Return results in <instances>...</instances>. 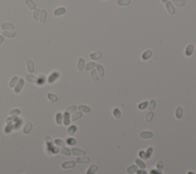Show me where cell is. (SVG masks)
<instances>
[{
	"instance_id": "6da1fadb",
	"label": "cell",
	"mask_w": 196,
	"mask_h": 174,
	"mask_svg": "<svg viewBox=\"0 0 196 174\" xmlns=\"http://www.w3.org/2000/svg\"><path fill=\"white\" fill-rule=\"evenodd\" d=\"M140 137L142 139L149 140V139H151L153 138L154 134L152 131H142L140 133Z\"/></svg>"
},
{
	"instance_id": "7a4b0ae2",
	"label": "cell",
	"mask_w": 196,
	"mask_h": 174,
	"mask_svg": "<svg viewBox=\"0 0 196 174\" xmlns=\"http://www.w3.org/2000/svg\"><path fill=\"white\" fill-rule=\"evenodd\" d=\"M0 28L3 31H14L15 30V25L12 23L10 22H3L1 24Z\"/></svg>"
},
{
	"instance_id": "3957f363",
	"label": "cell",
	"mask_w": 196,
	"mask_h": 174,
	"mask_svg": "<svg viewBox=\"0 0 196 174\" xmlns=\"http://www.w3.org/2000/svg\"><path fill=\"white\" fill-rule=\"evenodd\" d=\"M59 77H60V73L58 71H54L50 74V76L48 77V82L49 83H54Z\"/></svg>"
},
{
	"instance_id": "277c9868",
	"label": "cell",
	"mask_w": 196,
	"mask_h": 174,
	"mask_svg": "<svg viewBox=\"0 0 196 174\" xmlns=\"http://www.w3.org/2000/svg\"><path fill=\"white\" fill-rule=\"evenodd\" d=\"M71 153L73 154V155L74 156H79V157H84L86 156L87 153H86L85 151L81 150V149L77 148V147H73L71 149Z\"/></svg>"
},
{
	"instance_id": "5b68a950",
	"label": "cell",
	"mask_w": 196,
	"mask_h": 174,
	"mask_svg": "<svg viewBox=\"0 0 196 174\" xmlns=\"http://www.w3.org/2000/svg\"><path fill=\"white\" fill-rule=\"evenodd\" d=\"M24 85V80L23 79H22V78L19 79V80L17 83L16 86L14 87V92L16 93H19L21 92V90L22 89Z\"/></svg>"
},
{
	"instance_id": "8992f818",
	"label": "cell",
	"mask_w": 196,
	"mask_h": 174,
	"mask_svg": "<svg viewBox=\"0 0 196 174\" xmlns=\"http://www.w3.org/2000/svg\"><path fill=\"white\" fill-rule=\"evenodd\" d=\"M90 161V159L89 157L87 156H84V157H78L76 159V163L79 164H88Z\"/></svg>"
},
{
	"instance_id": "52a82bcc",
	"label": "cell",
	"mask_w": 196,
	"mask_h": 174,
	"mask_svg": "<svg viewBox=\"0 0 196 174\" xmlns=\"http://www.w3.org/2000/svg\"><path fill=\"white\" fill-rule=\"evenodd\" d=\"M66 13V8L64 7H58L55 8L53 11V14L55 16H60Z\"/></svg>"
},
{
	"instance_id": "ba28073f",
	"label": "cell",
	"mask_w": 196,
	"mask_h": 174,
	"mask_svg": "<svg viewBox=\"0 0 196 174\" xmlns=\"http://www.w3.org/2000/svg\"><path fill=\"white\" fill-rule=\"evenodd\" d=\"M47 11L45 9H41L40 10V15H39V21L42 24H45L47 21Z\"/></svg>"
},
{
	"instance_id": "9c48e42d",
	"label": "cell",
	"mask_w": 196,
	"mask_h": 174,
	"mask_svg": "<svg viewBox=\"0 0 196 174\" xmlns=\"http://www.w3.org/2000/svg\"><path fill=\"white\" fill-rule=\"evenodd\" d=\"M76 164V162L74 160H70V161H65L62 164H61V167L64 169H70L72 167H74Z\"/></svg>"
},
{
	"instance_id": "30bf717a",
	"label": "cell",
	"mask_w": 196,
	"mask_h": 174,
	"mask_svg": "<svg viewBox=\"0 0 196 174\" xmlns=\"http://www.w3.org/2000/svg\"><path fill=\"white\" fill-rule=\"evenodd\" d=\"M2 36L6 37L8 38H13L16 34V32L15 31H3L2 32Z\"/></svg>"
},
{
	"instance_id": "8fae6325",
	"label": "cell",
	"mask_w": 196,
	"mask_h": 174,
	"mask_svg": "<svg viewBox=\"0 0 196 174\" xmlns=\"http://www.w3.org/2000/svg\"><path fill=\"white\" fill-rule=\"evenodd\" d=\"M24 3H26V5H27V7L30 9V10H34L37 8V5L36 4L34 3V2L33 1V0H26L24 1Z\"/></svg>"
},
{
	"instance_id": "7c38bea8",
	"label": "cell",
	"mask_w": 196,
	"mask_h": 174,
	"mask_svg": "<svg viewBox=\"0 0 196 174\" xmlns=\"http://www.w3.org/2000/svg\"><path fill=\"white\" fill-rule=\"evenodd\" d=\"M26 64H27V70H28V73H34V65L33 61L32 60H28Z\"/></svg>"
},
{
	"instance_id": "4fadbf2b",
	"label": "cell",
	"mask_w": 196,
	"mask_h": 174,
	"mask_svg": "<svg viewBox=\"0 0 196 174\" xmlns=\"http://www.w3.org/2000/svg\"><path fill=\"white\" fill-rule=\"evenodd\" d=\"M32 123L30 122V121H28L26 124V125H24V128L23 129V132L24 134H29L31 130L32 129Z\"/></svg>"
},
{
	"instance_id": "5bb4252c",
	"label": "cell",
	"mask_w": 196,
	"mask_h": 174,
	"mask_svg": "<svg viewBox=\"0 0 196 174\" xmlns=\"http://www.w3.org/2000/svg\"><path fill=\"white\" fill-rule=\"evenodd\" d=\"M97 170H98V167L96 164H91L89 167L88 170H87V174H95Z\"/></svg>"
},
{
	"instance_id": "9a60e30c",
	"label": "cell",
	"mask_w": 196,
	"mask_h": 174,
	"mask_svg": "<svg viewBox=\"0 0 196 174\" xmlns=\"http://www.w3.org/2000/svg\"><path fill=\"white\" fill-rule=\"evenodd\" d=\"M78 108L81 111V112L83 111V112L87 113V114L90 113V111H91V109H90V107H88V106H87V105H80L78 107Z\"/></svg>"
},
{
	"instance_id": "2e32d148",
	"label": "cell",
	"mask_w": 196,
	"mask_h": 174,
	"mask_svg": "<svg viewBox=\"0 0 196 174\" xmlns=\"http://www.w3.org/2000/svg\"><path fill=\"white\" fill-rule=\"evenodd\" d=\"M176 117L177 119H181L183 116V109L182 107L178 106L177 107V108L176 109Z\"/></svg>"
},
{
	"instance_id": "e0dca14e",
	"label": "cell",
	"mask_w": 196,
	"mask_h": 174,
	"mask_svg": "<svg viewBox=\"0 0 196 174\" xmlns=\"http://www.w3.org/2000/svg\"><path fill=\"white\" fill-rule=\"evenodd\" d=\"M18 80H19V78L17 76H15V77H12V79L9 82V87L10 88H14V87L16 86L17 83L18 82Z\"/></svg>"
},
{
	"instance_id": "ac0fdd59",
	"label": "cell",
	"mask_w": 196,
	"mask_h": 174,
	"mask_svg": "<svg viewBox=\"0 0 196 174\" xmlns=\"http://www.w3.org/2000/svg\"><path fill=\"white\" fill-rule=\"evenodd\" d=\"M135 163H136V164L140 168V169H143L145 170L146 166V164L143 162V161L141 160V159H139V158H136V160H135Z\"/></svg>"
},
{
	"instance_id": "d6986e66",
	"label": "cell",
	"mask_w": 196,
	"mask_h": 174,
	"mask_svg": "<svg viewBox=\"0 0 196 174\" xmlns=\"http://www.w3.org/2000/svg\"><path fill=\"white\" fill-rule=\"evenodd\" d=\"M37 78L35 76L32 75V74H28L26 76V80L28 82V83H37Z\"/></svg>"
},
{
	"instance_id": "ffe728a7",
	"label": "cell",
	"mask_w": 196,
	"mask_h": 174,
	"mask_svg": "<svg viewBox=\"0 0 196 174\" xmlns=\"http://www.w3.org/2000/svg\"><path fill=\"white\" fill-rule=\"evenodd\" d=\"M45 141H46L48 147L49 148V150H52V148L54 147V142H53V140L52 139L51 137H48V136L46 137Z\"/></svg>"
},
{
	"instance_id": "44dd1931",
	"label": "cell",
	"mask_w": 196,
	"mask_h": 174,
	"mask_svg": "<svg viewBox=\"0 0 196 174\" xmlns=\"http://www.w3.org/2000/svg\"><path fill=\"white\" fill-rule=\"evenodd\" d=\"M85 67V60L83 58H79L78 62V70L81 71L84 70Z\"/></svg>"
},
{
	"instance_id": "7402d4cb",
	"label": "cell",
	"mask_w": 196,
	"mask_h": 174,
	"mask_svg": "<svg viewBox=\"0 0 196 174\" xmlns=\"http://www.w3.org/2000/svg\"><path fill=\"white\" fill-rule=\"evenodd\" d=\"M138 170V167L136 165H130V167H127L126 169V173L128 174H132L135 172H136V170Z\"/></svg>"
},
{
	"instance_id": "603a6c76",
	"label": "cell",
	"mask_w": 196,
	"mask_h": 174,
	"mask_svg": "<svg viewBox=\"0 0 196 174\" xmlns=\"http://www.w3.org/2000/svg\"><path fill=\"white\" fill-rule=\"evenodd\" d=\"M83 115V113L81 112V111H77V112H74V114H72V115L70 116V118L72 121H76L78 119H79L80 118H81Z\"/></svg>"
},
{
	"instance_id": "cb8c5ba5",
	"label": "cell",
	"mask_w": 196,
	"mask_h": 174,
	"mask_svg": "<svg viewBox=\"0 0 196 174\" xmlns=\"http://www.w3.org/2000/svg\"><path fill=\"white\" fill-rule=\"evenodd\" d=\"M63 122H64V125H66V126L70 125V114H68L67 112H64V117H63Z\"/></svg>"
},
{
	"instance_id": "d4e9b609",
	"label": "cell",
	"mask_w": 196,
	"mask_h": 174,
	"mask_svg": "<svg viewBox=\"0 0 196 174\" xmlns=\"http://www.w3.org/2000/svg\"><path fill=\"white\" fill-rule=\"evenodd\" d=\"M77 126L76 125H70L69 128H68V135H70V136H72V135H74L75 134V132L77 131Z\"/></svg>"
},
{
	"instance_id": "484cf974",
	"label": "cell",
	"mask_w": 196,
	"mask_h": 174,
	"mask_svg": "<svg viewBox=\"0 0 196 174\" xmlns=\"http://www.w3.org/2000/svg\"><path fill=\"white\" fill-rule=\"evenodd\" d=\"M55 120H56V122H57L58 125H62V123H63V115H62V114L60 113V112L57 113L56 117H55Z\"/></svg>"
},
{
	"instance_id": "4316f807",
	"label": "cell",
	"mask_w": 196,
	"mask_h": 174,
	"mask_svg": "<svg viewBox=\"0 0 196 174\" xmlns=\"http://www.w3.org/2000/svg\"><path fill=\"white\" fill-rule=\"evenodd\" d=\"M60 152L63 155H65V156H68V157L70 156V154H71L70 150H69L68 148H67V147H63L62 148H61L60 150Z\"/></svg>"
},
{
	"instance_id": "83f0119b",
	"label": "cell",
	"mask_w": 196,
	"mask_h": 174,
	"mask_svg": "<svg viewBox=\"0 0 196 174\" xmlns=\"http://www.w3.org/2000/svg\"><path fill=\"white\" fill-rule=\"evenodd\" d=\"M39 15H40V9L37 8L36 9L34 10L33 14H32V17L35 21L39 20Z\"/></svg>"
},
{
	"instance_id": "f1b7e54d",
	"label": "cell",
	"mask_w": 196,
	"mask_h": 174,
	"mask_svg": "<svg viewBox=\"0 0 196 174\" xmlns=\"http://www.w3.org/2000/svg\"><path fill=\"white\" fill-rule=\"evenodd\" d=\"M96 71L98 73V74H99V76L103 77L104 75V67L100 64L99 65H96Z\"/></svg>"
},
{
	"instance_id": "f546056e",
	"label": "cell",
	"mask_w": 196,
	"mask_h": 174,
	"mask_svg": "<svg viewBox=\"0 0 196 174\" xmlns=\"http://www.w3.org/2000/svg\"><path fill=\"white\" fill-rule=\"evenodd\" d=\"M77 110V106L74 105H70L69 107H68L65 110V112L68 113V114H71V113H74V111Z\"/></svg>"
},
{
	"instance_id": "4dcf8cb0",
	"label": "cell",
	"mask_w": 196,
	"mask_h": 174,
	"mask_svg": "<svg viewBox=\"0 0 196 174\" xmlns=\"http://www.w3.org/2000/svg\"><path fill=\"white\" fill-rule=\"evenodd\" d=\"M90 58L94 60H99L101 57H102V53L100 52H96V53H94V54H90Z\"/></svg>"
},
{
	"instance_id": "1f68e13d",
	"label": "cell",
	"mask_w": 196,
	"mask_h": 174,
	"mask_svg": "<svg viewBox=\"0 0 196 174\" xmlns=\"http://www.w3.org/2000/svg\"><path fill=\"white\" fill-rule=\"evenodd\" d=\"M47 97L49 99V100H51L52 102H54L56 101H58V96L53 93H48L47 95Z\"/></svg>"
},
{
	"instance_id": "d6a6232c",
	"label": "cell",
	"mask_w": 196,
	"mask_h": 174,
	"mask_svg": "<svg viewBox=\"0 0 196 174\" xmlns=\"http://www.w3.org/2000/svg\"><path fill=\"white\" fill-rule=\"evenodd\" d=\"M18 120V118L17 116H12V117H9V118H6V121L7 124H12L14 122H16Z\"/></svg>"
},
{
	"instance_id": "836d02e7",
	"label": "cell",
	"mask_w": 196,
	"mask_h": 174,
	"mask_svg": "<svg viewBox=\"0 0 196 174\" xmlns=\"http://www.w3.org/2000/svg\"><path fill=\"white\" fill-rule=\"evenodd\" d=\"M153 116H154V114L152 111H150L149 112H147L146 115V121L147 122H150L152 118H153Z\"/></svg>"
},
{
	"instance_id": "e575fe53",
	"label": "cell",
	"mask_w": 196,
	"mask_h": 174,
	"mask_svg": "<svg viewBox=\"0 0 196 174\" xmlns=\"http://www.w3.org/2000/svg\"><path fill=\"white\" fill-rule=\"evenodd\" d=\"M113 115L116 118H120L121 117V111L119 108H116L114 109L113 111Z\"/></svg>"
},
{
	"instance_id": "d590c367",
	"label": "cell",
	"mask_w": 196,
	"mask_h": 174,
	"mask_svg": "<svg viewBox=\"0 0 196 174\" xmlns=\"http://www.w3.org/2000/svg\"><path fill=\"white\" fill-rule=\"evenodd\" d=\"M44 83H45V77H44V76H40L39 78L37 79L36 84L38 86H42V85L44 84Z\"/></svg>"
},
{
	"instance_id": "8d00e7d4",
	"label": "cell",
	"mask_w": 196,
	"mask_h": 174,
	"mask_svg": "<svg viewBox=\"0 0 196 174\" xmlns=\"http://www.w3.org/2000/svg\"><path fill=\"white\" fill-rule=\"evenodd\" d=\"M9 114L10 115L12 116H18L21 114V111L18 108H16V109H12L9 111Z\"/></svg>"
},
{
	"instance_id": "74e56055",
	"label": "cell",
	"mask_w": 196,
	"mask_h": 174,
	"mask_svg": "<svg viewBox=\"0 0 196 174\" xmlns=\"http://www.w3.org/2000/svg\"><path fill=\"white\" fill-rule=\"evenodd\" d=\"M146 157L147 159H149L152 157V154H153V148L152 147H150L147 148V150L146 151Z\"/></svg>"
},
{
	"instance_id": "f35d334b",
	"label": "cell",
	"mask_w": 196,
	"mask_h": 174,
	"mask_svg": "<svg viewBox=\"0 0 196 174\" xmlns=\"http://www.w3.org/2000/svg\"><path fill=\"white\" fill-rule=\"evenodd\" d=\"M90 76L91 78L94 81H96L98 80V75H97V71L96 70H92L90 72Z\"/></svg>"
},
{
	"instance_id": "ab89813d",
	"label": "cell",
	"mask_w": 196,
	"mask_h": 174,
	"mask_svg": "<svg viewBox=\"0 0 196 174\" xmlns=\"http://www.w3.org/2000/svg\"><path fill=\"white\" fill-rule=\"evenodd\" d=\"M163 167H164V164L162 160H158L157 164H156V170H158V171H161L163 170Z\"/></svg>"
},
{
	"instance_id": "60d3db41",
	"label": "cell",
	"mask_w": 196,
	"mask_h": 174,
	"mask_svg": "<svg viewBox=\"0 0 196 174\" xmlns=\"http://www.w3.org/2000/svg\"><path fill=\"white\" fill-rule=\"evenodd\" d=\"M166 7H167V9H168V12H169L170 14H173V13H174L175 9L173 8V6H172V3H171L170 2H167Z\"/></svg>"
},
{
	"instance_id": "b9f144b4",
	"label": "cell",
	"mask_w": 196,
	"mask_h": 174,
	"mask_svg": "<svg viewBox=\"0 0 196 174\" xmlns=\"http://www.w3.org/2000/svg\"><path fill=\"white\" fill-rule=\"evenodd\" d=\"M155 108H156V102L154 99H151L150 102L149 103L148 109H149V111H152L155 109Z\"/></svg>"
},
{
	"instance_id": "7bdbcfd3",
	"label": "cell",
	"mask_w": 196,
	"mask_h": 174,
	"mask_svg": "<svg viewBox=\"0 0 196 174\" xmlns=\"http://www.w3.org/2000/svg\"><path fill=\"white\" fill-rule=\"evenodd\" d=\"M151 56H152V51H146L145 53H143L142 57L143 60H148Z\"/></svg>"
},
{
	"instance_id": "ee69618b",
	"label": "cell",
	"mask_w": 196,
	"mask_h": 174,
	"mask_svg": "<svg viewBox=\"0 0 196 174\" xmlns=\"http://www.w3.org/2000/svg\"><path fill=\"white\" fill-rule=\"evenodd\" d=\"M13 128H14V125H12V124H8V125H6V127L5 128V132L6 134H9L12 131Z\"/></svg>"
},
{
	"instance_id": "f6af8a7d",
	"label": "cell",
	"mask_w": 196,
	"mask_h": 174,
	"mask_svg": "<svg viewBox=\"0 0 196 174\" xmlns=\"http://www.w3.org/2000/svg\"><path fill=\"white\" fill-rule=\"evenodd\" d=\"M67 144H69V145H75L77 144V140L75 138H69L67 139Z\"/></svg>"
},
{
	"instance_id": "bcb514c9",
	"label": "cell",
	"mask_w": 196,
	"mask_h": 174,
	"mask_svg": "<svg viewBox=\"0 0 196 174\" xmlns=\"http://www.w3.org/2000/svg\"><path fill=\"white\" fill-rule=\"evenodd\" d=\"M193 52V46L192 45H188L187 47H186V54L187 56H190L192 55Z\"/></svg>"
},
{
	"instance_id": "7dc6e473",
	"label": "cell",
	"mask_w": 196,
	"mask_h": 174,
	"mask_svg": "<svg viewBox=\"0 0 196 174\" xmlns=\"http://www.w3.org/2000/svg\"><path fill=\"white\" fill-rule=\"evenodd\" d=\"M148 105H149L148 102L145 101V102H142L140 103L139 105H138V108L140 109H141V110H143V109H145V108H146L147 107H148Z\"/></svg>"
},
{
	"instance_id": "c3c4849f",
	"label": "cell",
	"mask_w": 196,
	"mask_h": 174,
	"mask_svg": "<svg viewBox=\"0 0 196 174\" xmlns=\"http://www.w3.org/2000/svg\"><path fill=\"white\" fill-rule=\"evenodd\" d=\"M95 66H96L95 63H94V62H90V63H88L87 65L85 66V70H90L93 69Z\"/></svg>"
},
{
	"instance_id": "681fc988",
	"label": "cell",
	"mask_w": 196,
	"mask_h": 174,
	"mask_svg": "<svg viewBox=\"0 0 196 174\" xmlns=\"http://www.w3.org/2000/svg\"><path fill=\"white\" fill-rule=\"evenodd\" d=\"M54 142H55V144L58 145V146H60V147H64V145H65V144H64V141H62V140H60V139H56L55 141H54Z\"/></svg>"
},
{
	"instance_id": "f907efd6",
	"label": "cell",
	"mask_w": 196,
	"mask_h": 174,
	"mask_svg": "<svg viewBox=\"0 0 196 174\" xmlns=\"http://www.w3.org/2000/svg\"><path fill=\"white\" fill-rule=\"evenodd\" d=\"M22 125V120L21 118H18V120L16 122V125H15V129L18 130V128H20V127Z\"/></svg>"
},
{
	"instance_id": "816d5d0a",
	"label": "cell",
	"mask_w": 196,
	"mask_h": 174,
	"mask_svg": "<svg viewBox=\"0 0 196 174\" xmlns=\"http://www.w3.org/2000/svg\"><path fill=\"white\" fill-rule=\"evenodd\" d=\"M130 2V0H119L118 1V4L121 5H128Z\"/></svg>"
},
{
	"instance_id": "f5cc1de1",
	"label": "cell",
	"mask_w": 196,
	"mask_h": 174,
	"mask_svg": "<svg viewBox=\"0 0 196 174\" xmlns=\"http://www.w3.org/2000/svg\"><path fill=\"white\" fill-rule=\"evenodd\" d=\"M173 2L178 6H182L184 4H185V2H184L183 0H173Z\"/></svg>"
},
{
	"instance_id": "db71d44e",
	"label": "cell",
	"mask_w": 196,
	"mask_h": 174,
	"mask_svg": "<svg viewBox=\"0 0 196 174\" xmlns=\"http://www.w3.org/2000/svg\"><path fill=\"white\" fill-rule=\"evenodd\" d=\"M139 156H140V157L141 159H142V160L147 159V157H146V152H145L144 151H140V152H139Z\"/></svg>"
},
{
	"instance_id": "11a10c76",
	"label": "cell",
	"mask_w": 196,
	"mask_h": 174,
	"mask_svg": "<svg viewBox=\"0 0 196 174\" xmlns=\"http://www.w3.org/2000/svg\"><path fill=\"white\" fill-rule=\"evenodd\" d=\"M52 152L53 153V154H58L59 151H60V149L58 148V147H55V146H54L52 148Z\"/></svg>"
},
{
	"instance_id": "9f6ffc18",
	"label": "cell",
	"mask_w": 196,
	"mask_h": 174,
	"mask_svg": "<svg viewBox=\"0 0 196 174\" xmlns=\"http://www.w3.org/2000/svg\"><path fill=\"white\" fill-rule=\"evenodd\" d=\"M136 174H148V173H147L146 170H145L143 169H140V170H136Z\"/></svg>"
},
{
	"instance_id": "6f0895ef",
	"label": "cell",
	"mask_w": 196,
	"mask_h": 174,
	"mask_svg": "<svg viewBox=\"0 0 196 174\" xmlns=\"http://www.w3.org/2000/svg\"><path fill=\"white\" fill-rule=\"evenodd\" d=\"M150 174H162L161 171H158V170H152Z\"/></svg>"
},
{
	"instance_id": "680465c9",
	"label": "cell",
	"mask_w": 196,
	"mask_h": 174,
	"mask_svg": "<svg viewBox=\"0 0 196 174\" xmlns=\"http://www.w3.org/2000/svg\"><path fill=\"white\" fill-rule=\"evenodd\" d=\"M4 40H5V37L2 35H0V46L2 44V43L4 42Z\"/></svg>"
},
{
	"instance_id": "91938a15",
	"label": "cell",
	"mask_w": 196,
	"mask_h": 174,
	"mask_svg": "<svg viewBox=\"0 0 196 174\" xmlns=\"http://www.w3.org/2000/svg\"><path fill=\"white\" fill-rule=\"evenodd\" d=\"M187 174H195V173L194 172H192V171H189V172H188Z\"/></svg>"
},
{
	"instance_id": "94428289",
	"label": "cell",
	"mask_w": 196,
	"mask_h": 174,
	"mask_svg": "<svg viewBox=\"0 0 196 174\" xmlns=\"http://www.w3.org/2000/svg\"><path fill=\"white\" fill-rule=\"evenodd\" d=\"M162 2H166V1H167V0H162Z\"/></svg>"
},
{
	"instance_id": "6125c7cd",
	"label": "cell",
	"mask_w": 196,
	"mask_h": 174,
	"mask_svg": "<svg viewBox=\"0 0 196 174\" xmlns=\"http://www.w3.org/2000/svg\"><path fill=\"white\" fill-rule=\"evenodd\" d=\"M0 32H1V31H0Z\"/></svg>"
}]
</instances>
